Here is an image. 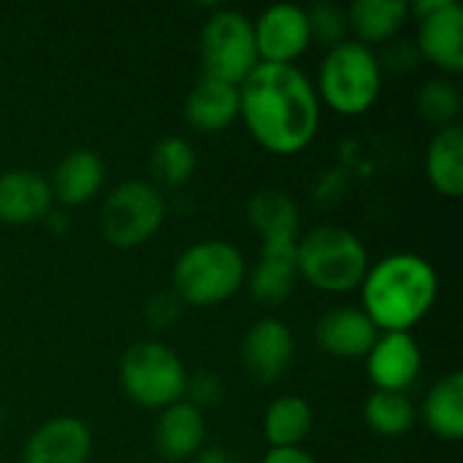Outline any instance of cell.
I'll list each match as a JSON object with an SVG mask.
<instances>
[{"label": "cell", "mask_w": 463, "mask_h": 463, "mask_svg": "<svg viewBox=\"0 0 463 463\" xmlns=\"http://www.w3.org/2000/svg\"><path fill=\"white\" fill-rule=\"evenodd\" d=\"M426 176L431 187L448 198H458L463 190V128H439L426 149Z\"/></svg>", "instance_id": "21"}, {"label": "cell", "mask_w": 463, "mask_h": 463, "mask_svg": "<svg viewBox=\"0 0 463 463\" xmlns=\"http://www.w3.org/2000/svg\"><path fill=\"white\" fill-rule=\"evenodd\" d=\"M247 220L260 233V241H298L301 217L293 198L282 190H260L247 203Z\"/></svg>", "instance_id": "20"}, {"label": "cell", "mask_w": 463, "mask_h": 463, "mask_svg": "<svg viewBox=\"0 0 463 463\" xmlns=\"http://www.w3.org/2000/svg\"><path fill=\"white\" fill-rule=\"evenodd\" d=\"M119 380L130 402L146 410H165L184 399L187 372L182 358L160 342H138L119 361Z\"/></svg>", "instance_id": "6"}, {"label": "cell", "mask_w": 463, "mask_h": 463, "mask_svg": "<svg viewBox=\"0 0 463 463\" xmlns=\"http://www.w3.org/2000/svg\"><path fill=\"white\" fill-rule=\"evenodd\" d=\"M103 160L92 149H73L57 163L52 174V198L62 206H81L95 198V193L103 187Z\"/></svg>", "instance_id": "18"}, {"label": "cell", "mask_w": 463, "mask_h": 463, "mask_svg": "<svg viewBox=\"0 0 463 463\" xmlns=\"http://www.w3.org/2000/svg\"><path fill=\"white\" fill-rule=\"evenodd\" d=\"M315 426V415L307 399L279 396L269 404L263 418V434L271 448H298Z\"/></svg>", "instance_id": "24"}, {"label": "cell", "mask_w": 463, "mask_h": 463, "mask_svg": "<svg viewBox=\"0 0 463 463\" xmlns=\"http://www.w3.org/2000/svg\"><path fill=\"white\" fill-rule=\"evenodd\" d=\"M426 426L448 442H458L463 437V377L458 372L442 377L426 396L423 404Z\"/></svg>", "instance_id": "23"}, {"label": "cell", "mask_w": 463, "mask_h": 463, "mask_svg": "<svg viewBox=\"0 0 463 463\" xmlns=\"http://www.w3.org/2000/svg\"><path fill=\"white\" fill-rule=\"evenodd\" d=\"M239 117V87L217 81V79H198L184 103V119L201 133L225 130Z\"/></svg>", "instance_id": "19"}, {"label": "cell", "mask_w": 463, "mask_h": 463, "mask_svg": "<svg viewBox=\"0 0 463 463\" xmlns=\"http://www.w3.org/2000/svg\"><path fill=\"white\" fill-rule=\"evenodd\" d=\"M244 258L228 241H201L179 255L171 271L174 293L190 307H217L244 285Z\"/></svg>", "instance_id": "4"}, {"label": "cell", "mask_w": 463, "mask_h": 463, "mask_svg": "<svg viewBox=\"0 0 463 463\" xmlns=\"http://www.w3.org/2000/svg\"><path fill=\"white\" fill-rule=\"evenodd\" d=\"M317 347L334 358H366L377 342V328L364 309H328L315 328Z\"/></svg>", "instance_id": "15"}, {"label": "cell", "mask_w": 463, "mask_h": 463, "mask_svg": "<svg viewBox=\"0 0 463 463\" xmlns=\"http://www.w3.org/2000/svg\"><path fill=\"white\" fill-rule=\"evenodd\" d=\"M439 282L434 266L415 252H396L372 266L361 282L364 312L385 334H410L434 307Z\"/></svg>", "instance_id": "2"}, {"label": "cell", "mask_w": 463, "mask_h": 463, "mask_svg": "<svg viewBox=\"0 0 463 463\" xmlns=\"http://www.w3.org/2000/svg\"><path fill=\"white\" fill-rule=\"evenodd\" d=\"M252 33L260 62L274 65H293V60H298L312 43L307 11L290 3L266 8L258 22H252Z\"/></svg>", "instance_id": "10"}, {"label": "cell", "mask_w": 463, "mask_h": 463, "mask_svg": "<svg viewBox=\"0 0 463 463\" xmlns=\"http://www.w3.org/2000/svg\"><path fill=\"white\" fill-rule=\"evenodd\" d=\"M296 353V339L290 328L277 317L258 320L244 342H241V361L247 374L260 385H274L285 377Z\"/></svg>", "instance_id": "11"}, {"label": "cell", "mask_w": 463, "mask_h": 463, "mask_svg": "<svg viewBox=\"0 0 463 463\" xmlns=\"http://www.w3.org/2000/svg\"><path fill=\"white\" fill-rule=\"evenodd\" d=\"M165 220L163 193L144 182L128 179L111 190L100 206V233L111 247L130 250L149 241Z\"/></svg>", "instance_id": "8"}, {"label": "cell", "mask_w": 463, "mask_h": 463, "mask_svg": "<svg viewBox=\"0 0 463 463\" xmlns=\"http://www.w3.org/2000/svg\"><path fill=\"white\" fill-rule=\"evenodd\" d=\"M260 463H317L301 448H271Z\"/></svg>", "instance_id": "30"}, {"label": "cell", "mask_w": 463, "mask_h": 463, "mask_svg": "<svg viewBox=\"0 0 463 463\" xmlns=\"http://www.w3.org/2000/svg\"><path fill=\"white\" fill-rule=\"evenodd\" d=\"M222 463H233V461H222Z\"/></svg>", "instance_id": "33"}, {"label": "cell", "mask_w": 463, "mask_h": 463, "mask_svg": "<svg viewBox=\"0 0 463 463\" xmlns=\"http://www.w3.org/2000/svg\"><path fill=\"white\" fill-rule=\"evenodd\" d=\"M420 366H423V355L410 334L377 336L374 347L366 355V372L377 391L404 393L418 380Z\"/></svg>", "instance_id": "12"}, {"label": "cell", "mask_w": 463, "mask_h": 463, "mask_svg": "<svg viewBox=\"0 0 463 463\" xmlns=\"http://www.w3.org/2000/svg\"><path fill=\"white\" fill-rule=\"evenodd\" d=\"M203 437H206L203 410L193 407L184 399L160 410V418L155 423V448L165 461L195 458V453H201Z\"/></svg>", "instance_id": "17"}, {"label": "cell", "mask_w": 463, "mask_h": 463, "mask_svg": "<svg viewBox=\"0 0 463 463\" xmlns=\"http://www.w3.org/2000/svg\"><path fill=\"white\" fill-rule=\"evenodd\" d=\"M366 426L388 439L404 437L415 426V407L407 399V393H393V391H374L366 399L364 407Z\"/></svg>", "instance_id": "25"}, {"label": "cell", "mask_w": 463, "mask_h": 463, "mask_svg": "<svg viewBox=\"0 0 463 463\" xmlns=\"http://www.w3.org/2000/svg\"><path fill=\"white\" fill-rule=\"evenodd\" d=\"M461 109V95L453 81L448 79H431L420 87L418 92V111L423 119H429L437 128L456 125L453 119L458 117Z\"/></svg>", "instance_id": "27"}, {"label": "cell", "mask_w": 463, "mask_h": 463, "mask_svg": "<svg viewBox=\"0 0 463 463\" xmlns=\"http://www.w3.org/2000/svg\"><path fill=\"white\" fill-rule=\"evenodd\" d=\"M380 87H383V68L369 46L358 41H345L328 49L320 65L317 90L320 98L336 114L345 117L366 114L380 98Z\"/></svg>", "instance_id": "5"}, {"label": "cell", "mask_w": 463, "mask_h": 463, "mask_svg": "<svg viewBox=\"0 0 463 463\" xmlns=\"http://www.w3.org/2000/svg\"><path fill=\"white\" fill-rule=\"evenodd\" d=\"M184 396H190V399H184V402H190V404L198 407V410H201V407H212V404H217V402L222 399V383H220L217 374L201 372V374H195V377H187Z\"/></svg>", "instance_id": "29"}, {"label": "cell", "mask_w": 463, "mask_h": 463, "mask_svg": "<svg viewBox=\"0 0 463 463\" xmlns=\"http://www.w3.org/2000/svg\"><path fill=\"white\" fill-rule=\"evenodd\" d=\"M298 279L326 293H350L361 288L369 271L364 241L342 225H320L298 239Z\"/></svg>", "instance_id": "3"}, {"label": "cell", "mask_w": 463, "mask_h": 463, "mask_svg": "<svg viewBox=\"0 0 463 463\" xmlns=\"http://www.w3.org/2000/svg\"><path fill=\"white\" fill-rule=\"evenodd\" d=\"M203 76L239 87L258 65V46L252 22L233 8L214 11L201 30Z\"/></svg>", "instance_id": "7"}, {"label": "cell", "mask_w": 463, "mask_h": 463, "mask_svg": "<svg viewBox=\"0 0 463 463\" xmlns=\"http://www.w3.org/2000/svg\"><path fill=\"white\" fill-rule=\"evenodd\" d=\"M225 456L220 450H206V453H195V463H222Z\"/></svg>", "instance_id": "31"}, {"label": "cell", "mask_w": 463, "mask_h": 463, "mask_svg": "<svg viewBox=\"0 0 463 463\" xmlns=\"http://www.w3.org/2000/svg\"><path fill=\"white\" fill-rule=\"evenodd\" d=\"M347 27L358 35V43H380L402 30L410 19L407 0H355L347 11Z\"/></svg>", "instance_id": "22"}, {"label": "cell", "mask_w": 463, "mask_h": 463, "mask_svg": "<svg viewBox=\"0 0 463 463\" xmlns=\"http://www.w3.org/2000/svg\"><path fill=\"white\" fill-rule=\"evenodd\" d=\"M298 241H260V260L250 277V293L258 307H279L290 298L298 282Z\"/></svg>", "instance_id": "13"}, {"label": "cell", "mask_w": 463, "mask_h": 463, "mask_svg": "<svg viewBox=\"0 0 463 463\" xmlns=\"http://www.w3.org/2000/svg\"><path fill=\"white\" fill-rule=\"evenodd\" d=\"M92 450L90 429L76 418H54L38 426L24 442L22 463H87Z\"/></svg>", "instance_id": "14"}, {"label": "cell", "mask_w": 463, "mask_h": 463, "mask_svg": "<svg viewBox=\"0 0 463 463\" xmlns=\"http://www.w3.org/2000/svg\"><path fill=\"white\" fill-rule=\"evenodd\" d=\"M149 168L152 176L165 184V187H182L190 182L193 171H195V152L193 146L179 138V136H165L152 146L149 155Z\"/></svg>", "instance_id": "26"}, {"label": "cell", "mask_w": 463, "mask_h": 463, "mask_svg": "<svg viewBox=\"0 0 463 463\" xmlns=\"http://www.w3.org/2000/svg\"><path fill=\"white\" fill-rule=\"evenodd\" d=\"M49 179L38 171L16 168L0 174V222L30 225L49 214L52 209Z\"/></svg>", "instance_id": "16"}, {"label": "cell", "mask_w": 463, "mask_h": 463, "mask_svg": "<svg viewBox=\"0 0 463 463\" xmlns=\"http://www.w3.org/2000/svg\"><path fill=\"white\" fill-rule=\"evenodd\" d=\"M420 19V52L448 73L463 71V8L456 0H420L410 5Z\"/></svg>", "instance_id": "9"}, {"label": "cell", "mask_w": 463, "mask_h": 463, "mask_svg": "<svg viewBox=\"0 0 463 463\" xmlns=\"http://www.w3.org/2000/svg\"><path fill=\"white\" fill-rule=\"evenodd\" d=\"M239 117L263 149L296 155L317 133L320 98L296 65L260 62L239 84Z\"/></svg>", "instance_id": "1"}, {"label": "cell", "mask_w": 463, "mask_h": 463, "mask_svg": "<svg viewBox=\"0 0 463 463\" xmlns=\"http://www.w3.org/2000/svg\"><path fill=\"white\" fill-rule=\"evenodd\" d=\"M307 22H309V35L326 43L328 49L345 43V35L350 30L345 8H339L336 3H315L307 11Z\"/></svg>", "instance_id": "28"}, {"label": "cell", "mask_w": 463, "mask_h": 463, "mask_svg": "<svg viewBox=\"0 0 463 463\" xmlns=\"http://www.w3.org/2000/svg\"><path fill=\"white\" fill-rule=\"evenodd\" d=\"M3 415H5V412H3V404H0V426H3Z\"/></svg>", "instance_id": "32"}]
</instances>
